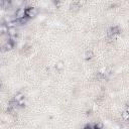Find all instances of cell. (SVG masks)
Segmentation results:
<instances>
[{
    "label": "cell",
    "mask_w": 129,
    "mask_h": 129,
    "mask_svg": "<svg viewBox=\"0 0 129 129\" xmlns=\"http://www.w3.org/2000/svg\"><path fill=\"white\" fill-rule=\"evenodd\" d=\"M23 100H24V96L22 93H18L16 96H15V98H14V101H16L18 104H22L23 103Z\"/></svg>",
    "instance_id": "cell-3"
},
{
    "label": "cell",
    "mask_w": 129,
    "mask_h": 129,
    "mask_svg": "<svg viewBox=\"0 0 129 129\" xmlns=\"http://www.w3.org/2000/svg\"><path fill=\"white\" fill-rule=\"evenodd\" d=\"M8 31V26L6 24H0V33H6V32Z\"/></svg>",
    "instance_id": "cell-6"
},
{
    "label": "cell",
    "mask_w": 129,
    "mask_h": 129,
    "mask_svg": "<svg viewBox=\"0 0 129 129\" xmlns=\"http://www.w3.org/2000/svg\"><path fill=\"white\" fill-rule=\"evenodd\" d=\"M37 14V9L34 8V7H28L26 9V12H25V15L28 16V17H33Z\"/></svg>",
    "instance_id": "cell-2"
},
{
    "label": "cell",
    "mask_w": 129,
    "mask_h": 129,
    "mask_svg": "<svg viewBox=\"0 0 129 129\" xmlns=\"http://www.w3.org/2000/svg\"><path fill=\"white\" fill-rule=\"evenodd\" d=\"M58 67H59V68H60V69H61V68H62V67H63V66H62V63H60V64H59V66H58Z\"/></svg>",
    "instance_id": "cell-9"
},
{
    "label": "cell",
    "mask_w": 129,
    "mask_h": 129,
    "mask_svg": "<svg viewBox=\"0 0 129 129\" xmlns=\"http://www.w3.org/2000/svg\"><path fill=\"white\" fill-rule=\"evenodd\" d=\"M84 129H94L93 127H91V126H87V127H85Z\"/></svg>",
    "instance_id": "cell-8"
},
{
    "label": "cell",
    "mask_w": 129,
    "mask_h": 129,
    "mask_svg": "<svg viewBox=\"0 0 129 129\" xmlns=\"http://www.w3.org/2000/svg\"><path fill=\"white\" fill-rule=\"evenodd\" d=\"M16 28L15 27H8V31H7V33H8V35H10L11 37H13L14 35H16Z\"/></svg>",
    "instance_id": "cell-4"
},
{
    "label": "cell",
    "mask_w": 129,
    "mask_h": 129,
    "mask_svg": "<svg viewBox=\"0 0 129 129\" xmlns=\"http://www.w3.org/2000/svg\"><path fill=\"white\" fill-rule=\"evenodd\" d=\"M119 31V29H118L117 27H112L110 30H109V34L111 35V34H115V33H117V32Z\"/></svg>",
    "instance_id": "cell-7"
},
{
    "label": "cell",
    "mask_w": 129,
    "mask_h": 129,
    "mask_svg": "<svg viewBox=\"0 0 129 129\" xmlns=\"http://www.w3.org/2000/svg\"><path fill=\"white\" fill-rule=\"evenodd\" d=\"M13 46H14V42H13L12 40H8L6 44L4 45V48H6V49H11V48H13Z\"/></svg>",
    "instance_id": "cell-5"
},
{
    "label": "cell",
    "mask_w": 129,
    "mask_h": 129,
    "mask_svg": "<svg viewBox=\"0 0 129 129\" xmlns=\"http://www.w3.org/2000/svg\"><path fill=\"white\" fill-rule=\"evenodd\" d=\"M25 12H26V9L25 8H18L17 10H16V12H15V16H16V18L19 20V19H21V18H23V17H25Z\"/></svg>",
    "instance_id": "cell-1"
}]
</instances>
